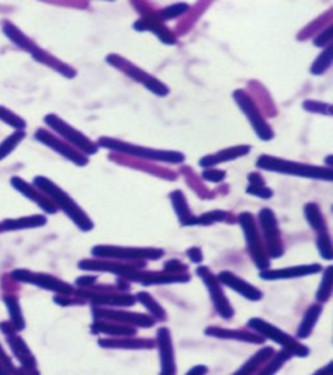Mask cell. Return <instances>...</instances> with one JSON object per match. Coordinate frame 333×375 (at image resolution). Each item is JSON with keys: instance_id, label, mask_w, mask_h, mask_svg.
<instances>
[{"instance_id": "2e32d148", "label": "cell", "mask_w": 333, "mask_h": 375, "mask_svg": "<svg viewBox=\"0 0 333 375\" xmlns=\"http://www.w3.org/2000/svg\"><path fill=\"white\" fill-rule=\"evenodd\" d=\"M217 280H220L222 283L228 285L229 288H232L234 291L237 293H241L243 297L249 299L251 301L260 300L262 299V293L258 291L255 287L250 285L249 283H246L243 279L238 278V276L234 275L229 271H223L220 273L217 276Z\"/></svg>"}, {"instance_id": "f1b7e54d", "label": "cell", "mask_w": 333, "mask_h": 375, "mask_svg": "<svg viewBox=\"0 0 333 375\" xmlns=\"http://www.w3.org/2000/svg\"><path fill=\"white\" fill-rule=\"evenodd\" d=\"M331 64H332V47H331V44L325 49L319 56H317V59H315V61L313 63V66H311V73L313 75H323L325 72H327V69L328 68L331 67Z\"/></svg>"}, {"instance_id": "836d02e7", "label": "cell", "mask_w": 333, "mask_h": 375, "mask_svg": "<svg viewBox=\"0 0 333 375\" xmlns=\"http://www.w3.org/2000/svg\"><path fill=\"white\" fill-rule=\"evenodd\" d=\"M331 291H332V267L329 266L325 271L323 280H322L320 288L317 291V300L322 301V302L328 300L331 296Z\"/></svg>"}, {"instance_id": "bcb514c9", "label": "cell", "mask_w": 333, "mask_h": 375, "mask_svg": "<svg viewBox=\"0 0 333 375\" xmlns=\"http://www.w3.org/2000/svg\"><path fill=\"white\" fill-rule=\"evenodd\" d=\"M205 373H206V367H194L192 371H190L189 374H186V375H205Z\"/></svg>"}, {"instance_id": "7dc6e473", "label": "cell", "mask_w": 333, "mask_h": 375, "mask_svg": "<svg viewBox=\"0 0 333 375\" xmlns=\"http://www.w3.org/2000/svg\"><path fill=\"white\" fill-rule=\"evenodd\" d=\"M315 375H331V365L327 367V369H325V370H320V371Z\"/></svg>"}, {"instance_id": "ba28073f", "label": "cell", "mask_w": 333, "mask_h": 375, "mask_svg": "<svg viewBox=\"0 0 333 375\" xmlns=\"http://www.w3.org/2000/svg\"><path fill=\"white\" fill-rule=\"evenodd\" d=\"M11 278L16 282L33 284V285H37L43 290H49V291L56 292V293H61V294H71L75 292L72 285L61 282L55 276L42 274V273H33L30 270H25V268L13 270L11 273Z\"/></svg>"}, {"instance_id": "681fc988", "label": "cell", "mask_w": 333, "mask_h": 375, "mask_svg": "<svg viewBox=\"0 0 333 375\" xmlns=\"http://www.w3.org/2000/svg\"><path fill=\"white\" fill-rule=\"evenodd\" d=\"M0 234H3V228H1V223H0Z\"/></svg>"}, {"instance_id": "7c38bea8", "label": "cell", "mask_w": 333, "mask_h": 375, "mask_svg": "<svg viewBox=\"0 0 333 375\" xmlns=\"http://www.w3.org/2000/svg\"><path fill=\"white\" fill-rule=\"evenodd\" d=\"M197 274L203 279V282L207 285L211 299L214 301V304L217 306V311L220 313V316L224 318L232 317L234 316V309L229 305V302L225 297L224 292L220 288L217 276L214 275L208 270L207 267H200L197 270Z\"/></svg>"}, {"instance_id": "484cf974", "label": "cell", "mask_w": 333, "mask_h": 375, "mask_svg": "<svg viewBox=\"0 0 333 375\" xmlns=\"http://www.w3.org/2000/svg\"><path fill=\"white\" fill-rule=\"evenodd\" d=\"M305 215H306V219H308V225H311L317 231V234L327 231L325 217H323V214H322V211H320V208H319L317 203H313V202L308 203L305 206Z\"/></svg>"}, {"instance_id": "8fae6325", "label": "cell", "mask_w": 333, "mask_h": 375, "mask_svg": "<svg viewBox=\"0 0 333 375\" xmlns=\"http://www.w3.org/2000/svg\"><path fill=\"white\" fill-rule=\"evenodd\" d=\"M35 140L41 142L43 145H46L52 150L56 151L61 157L71 160L72 163H75L78 167H85L89 163V158L86 155H83V153L75 150V148L68 145L67 142L60 140L56 136L47 132L46 129H42V128L38 129L35 132Z\"/></svg>"}, {"instance_id": "8992f818", "label": "cell", "mask_w": 333, "mask_h": 375, "mask_svg": "<svg viewBox=\"0 0 333 375\" xmlns=\"http://www.w3.org/2000/svg\"><path fill=\"white\" fill-rule=\"evenodd\" d=\"M234 98L237 102L238 107L242 109V112L245 114V117H248L250 124L259 138L263 141L272 140L275 136L272 128L268 125L266 119L263 117L260 109H258V106L255 105L254 100H251L249 94L240 89L234 93Z\"/></svg>"}, {"instance_id": "e575fe53", "label": "cell", "mask_w": 333, "mask_h": 375, "mask_svg": "<svg viewBox=\"0 0 333 375\" xmlns=\"http://www.w3.org/2000/svg\"><path fill=\"white\" fill-rule=\"evenodd\" d=\"M317 248L320 256L327 261H331L333 257L332 242L327 231L317 234Z\"/></svg>"}, {"instance_id": "7a4b0ae2", "label": "cell", "mask_w": 333, "mask_h": 375, "mask_svg": "<svg viewBox=\"0 0 333 375\" xmlns=\"http://www.w3.org/2000/svg\"><path fill=\"white\" fill-rule=\"evenodd\" d=\"M1 30H3V33L8 38L9 41L12 42L13 44H16L17 47H20L21 50L30 54L32 58L34 60H37L38 63L49 66L52 69L58 71L60 75L66 76L68 78H73L75 77V71L73 68L69 67L66 63L60 61L58 59L49 55L46 51L42 50L41 47L35 42L32 41L18 26L12 24L8 20H4L1 23Z\"/></svg>"}, {"instance_id": "b9f144b4", "label": "cell", "mask_w": 333, "mask_h": 375, "mask_svg": "<svg viewBox=\"0 0 333 375\" xmlns=\"http://www.w3.org/2000/svg\"><path fill=\"white\" fill-rule=\"evenodd\" d=\"M332 25L328 26V29L325 30L323 33L320 34L319 37H317V40L314 41V44L317 47H325V46H329L331 41H332Z\"/></svg>"}, {"instance_id": "4fadbf2b", "label": "cell", "mask_w": 333, "mask_h": 375, "mask_svg": "<svg viewBox=\"0 0 333 375\" xmlns=\"http://www.w3.org/2000/svg\"><path fill=\"white\" fill-rule=\"evenodd\" d=\"M11 185L16 189L17 192L25 196L26 198L35 202L44 213L55 214L58 211V208L51 202L49 197H46L41 191H38L32 184L26 183L25 180H23L21 177L13 176L11 179Z\"/></svg>"}, {"instance_id": "603a6c76", "label": "cell", "mask_w": 333, "mask_h": 375, "mask_svg": "<svg viewBox=\"0 0 333 375\" xmlns=\"http://www.w3.org/2000/svg\"><path fill=\"white\" fill-rule=\"evenodd\" d=\"M169 198H171L172 206L175 208L176 215L178 217L180 223L183 225H192L195 217L193 215L183 193L181 191H174L169 194Z\"/></svg>"}, {"instance_id": "f35d334b", "label": "cell", "mask_w": 333, "mask_h": 375, "mask_svg": "<svg viewBox=\"0 0 333 375\" xmlns=\"http://www.w3.org/2000/svg\"><path fill=\"white\" fill-rule=\"evenodd\" d=\"M291 356V352H288V350H284L281 353H279V356H276L275 361L274 364H270V367H267L263 373L259 375H272L275 373L276 370L280 367V365L283 364L284 361L289 359Z\"/></svg>"}, {"instance_id": "f546056e", "label": "cell", "mask_w": 333, "mask_h": 375, "mask_svg": "<svg viewBox=\"0 0 333 375\" xmlns=\"http://www.w3.org/2000/svg\"><path fill=\"white\" fill-rule=\"evenodd\" d=\"M320 311H322V308L319 305H314V306L308 309L306 317H305V319L301 323L300 330H298V336H301V338H306L308 336L310 331H311V328L315 325Z\"/></svg>"}, {"instance_id": "f6af8a7d", "label": "cell", "mask_w": 333, "mask_h": 375, "mask_svg": "<svg viewBox=\"0 0 333 375\" xmlns=\"http://www.w3.org/2000/svg\"><path fill=\"white\" fill-rule=\"evenodd\" d=\"M188 256L195 263L202 261V253H200V250L198 248H192V249L188 250Z\"/></svg>"}, {"instance_id": "1f68e13d", "label": "cell", "mask_w": 333, "mask_h": 375, "mask_svg": "<svg viewBox=\"0 0 333 375\" xmlns=\"http://www.w3.org/2000/svg\"><path fill=\"white\" fill-rule=\"evenodd\" d=\"M226 217H228V214L225 211L214 210V211L206 213L200 217L194 218L192 225H210L212 223H217V222H223L224 219H226Z\"/></svg>"}, {"instance_id": "4dcf8cb0", "label": "cell", "mask_w": 333, "mask_h": 375, "mask_svg": "<svg viewBox=\"0 0 333 375\" xmlns=\"http://www.w3.org/2000/svg\"><path fill=\"white\" fill-rule=\"evenodd\" d=\"M274 350L271 348H265L263 350L258 352L253 359H250L249 362L242 367L241 370H238L234 375H249L255 370V367H258V364L266 361L268 357H271Z\"/></svg>"}, {"instance_id": "9c48e42d", "label": "cell", "mask_w": 333, "mask_h": 375, "mask_svg": "<svg viewBox=\"0 0 333 375\" xmlns=\"http://www.w3.org/2000/svg\"><path fill=\"white\" fill-rule=\"evenodd\" d=\"M259 225L266 239V246L272 258L280 257L284 253L283 242L277 227V219L271 208H262L259 211Z\"/></svg>"}, {"instance_id": "7402d4cb", "label": "cell", "mask_w": 333, "mask_h": 375, "mask_svg": "<svg viewBox=\"0 0 333 375\" xmlns=\"http://www.w3.org/2000/svg\"><path fill=\"white\" fill-rule=\"evenodd\" d=\"M107 63H109V66H114L117 69L123 71L125 75L129 76L131 78H133V80L138 81V83H145L146 78L150 76L147 72L142 71L141 68L135 67L131 61L120 58L117 55H109V58H107Z\"/></svg>"}, {"instance_id": "4316f807", "label": "cell", "mask_w": 333, "mask_h": 375, "mask_svg": "<svg viewBox=\"0 0 333 375\" xmlns=\"http://www.w3.org/2000/svg\"><path fill=\"white\" fill-rule=\"evenodd\" d=\"M25 132H13L9 134L6 140L0 142V160L7 158L12 151L16 149L17 146L21 143V141L25 138Z\"/></svg>"}, {"instance_id": "d6986e66", "label": "cell", "mask_w": 333, "mask_h": 375, "mask_svg": "<svg viewBox=\"0 0 333 375\" xmlns=\"http://www.w3.org/2000/svg\"><path fill=\"white\" fill-rule=\"evenodd\" d=\"M133 28L137 32L150 30L152 33L157 34L163 43L175 44V35L171 33L169 29H166V26L163 25V23L159 18H154V17L141 18V20L134 23Z\"/></svg>"}, {"instance_id": "ffe728a7", "label": "cell", "mask_w": 333, "mask_h": 375, "mask_svg": "<svg viewBox=\"0 0 333 375\" xmlns=\"http://www.w3.org/2000/svg\"><path fill=\"white\" fill-rule=\"evenodd\" d=\"M1 223L3 232L11 231H21L43 227L47 223V218L43 215H30V217L16 218V219H4Z\"/></svg>"}, {"instance_id": "8d00e7d4", "label": "cell", "mask_w": 333, "mask_h": 375, "mask_svg": "<svg viewBox=\"0 0 333 375\" xmlns=\"http://www.w3.org/2000/svg\"><path fill=\"white\" fill-rule=\"evenodd\" d=\"M143 86L147 88L151 93H154L155 95H159V97H166V95L169 94L168 86L162 83L160 80H158L157 77H154V76H149L146 78V81L143 83Z\"/></svg>"}, {"instance_id": "cb8c5ba5", "label": "cell", "mask_w": 333, "mask_h": 375, "mask_svg": "<svg viewBox=\"0 0 333 375\" xmlns=\"http://www.w3.org/2000/svg\"><path fill=\"white\" fill-rule=\"evenodd\" d=\"M4 301V305L8 309L9 318H11V325L15 327L17 333L23 331L25 328V319L23 316V310L20 306V302L16 296H12V294H7L3 297Z\"/></svg>"}, {"instance_id": "e0dca14e", "label": "cell", "mask_w": 333, "mask_h": 375, "mask_svg": "<svg viewBox=\"0 0 333 375\" xmlns=\"http://www.w3.org/2000/svg\"><path fill=\"white\" fill-rule=\"evenodd\" d=\"M251 148L249 145H240V146H234L231 149H224V150L215 153L212 155H206L200 160V166L203 168H210V167L217 166L224 162L234 160V159L241 158L249 154Z\"/></svg>"}, {"instance_id": "c3c4849f", "label": "cell", "mask_w": 333, "mask_h": 375, "mask_svg": "<svg viewBox=\"0 0 333 375\" xmlns=\"http://www.w3.org/2000/svg\"><path fill=\"white\" fill-rule=\"evenodd\" d=\"M0 375H12L1 362H0Z\"/></svg>"}, {"instance_id": "44dd1931", "label": "cell", "mask_w": 333, "mask_h": 375, "mask_svg": "<svg viewBox=\"0 0 333 375\" xmlns=\"http://www.w3.org/2000/svg\"><path fill=\"white\" fill-rule=\"evenodd\" d=\"M159 345L162 352V375H175V362H174V352L169 339V333L166 328L159 330Z\"/></svg>"}, {"instance_id": "60d3db41", "label": "cell", "mask_w": 333, "mask_h": 375, "mask_svg": "<svg viewBox=\"0 0 333 375\" xmlns=\"http://www.w3.org/2000/svg\"><path fill=\"white\" fill-rule=\"evenodd\" d=\"M0 362L4 365V367L8 370L11 374H20V370L13 367V362H12V359H9V356L7 355V353H6V350H3L1 344H0Z\"/></svg>"}, {"instance_id": "ab89813d", "label": "cell", "mask_w": 333, "mask_h": 375, "mask_svg": "<svg viewBox=\"0 0 333 375\" xmlns=\"http://www.w3.org/2000/svg\"><path fill=\"white\" fill-rule=\"evenodd\" d=\"M225 176H226V172L223 169H217V168H208L202 172V177L210 183H220L224 180Z\"/></svg>"}, {"instance_id": "74e56055", "label": "cell", "mask_w": 333, "mask_h": 375, "mask_svg": "<svg viewBox=\"0 0 333 375\" xmlns=\"http://www.w3.org/2000/svg\"><path fill=\"white\" fill-rule=\"evenodd\" d=\"M137 299L141 301L142 304H143L146 308L149 309L152 314H155L158 318L164 317V311H163V309L159 306L158 304L154 301V299L151 297L149 293L141 292V293L137 294Z\"/></svg>"}, {"instance_id": "6da1fadb", "label": "cell", "mask_w": 333, "mask_h": 375, "mask_svg": "<svg viewBox=\"0 0 333 375\" xmlns=\"http://www.w3.org/2000/svg\"><path fill=\"white\" fill-rule=\"evenodd\" d=\"M33 185L46 197H49L56 208L64 211L81 231L92 230L94 223L90 220V218L87 217V214L75 203V201L67 192H64L56 184L51 181L50 179L44 176H35Z\"/></svg>"}, {"instance_id": "5bb4252c", "label": "cell", "mask_w": 333, "mask_h": 375, "mask_svg": "<svg viewBox=\"0 0 333 375\" xmlns=\"http://www.w3.org/2000/svg\"><path fill=\"white\" fill-rule=\"evenodd\" d=\"M7 343H8L9 348L12 350V353L15 355V357L18 359V362L21 364L23 369L25 370L28 375L38 374V371L35 373V367H37V361L34 359L33 353L29 350V347L26 345L25 340L18 336L16 333H12L6 336Z\"/></svg>"}, {"instance_id": "5b68a950", "label": "cell", "mask_w": 333, "mask_h": 375, "mask_svg": "<svg viewBox=\"0 0 333 375\" xmlns=\"http://www.w3.org/2000/svg\"><path fill=\"white\" fill-rule=\"evenodd\" d=\"M44 123L50 126L54 132L61 136L63 140L67 141L68 145L75 146V150L83 153V155H94L98 153L99 146L89 140L85 134L75 129L72 125L68 124L63 119H60L55 114H49L44 117Z\"/></svg>"}, {"instance_id": "83f0119b", "label": "cell", "mask_w": 333, "mask_h": 375, "mask_svg": "<svg viewBox=\"0 0 333 375\" xmlns=\"http://www.w3.org/2000/svg\"><path fill=\"white\" fill-rule=\"evenodd\" d=\"M0 121H3L4 124L9 125L16 132H21L26 128L25 120L23 117H18L15 112H12L11 109L4 107V106H0Z\"/></svg>"}, {"instance_id": "d6a6232c", "label": "cell", "mask_w": 333, "mask_h": 375, "mask_svg": "<svg viewBox=\"0 0 333 375\" xmlns=\"http://www.w3.org/2000/svg\"><path fill=\"white\" fill-rule=\"evenodd\" d=\"M188 11H189V6L186 3H177V4H172V6L166 7V8L162 9L158 13V18L163 23L166 20L181 16Z\"/></svg>"}, {"instance_id": "ac0fdd59", "label": "cell", "mask_w": 333, "mask_h": 375, "mask_svg": "<svg viewBox=\"0 0 333 375\" xmlns=\"http://www.w3.org/2000/svg\"><path fill=\"white\" fill-rule=\"evenodd\" d=\"M322 271L320 265H305V266H294L283 268V270H274V271H263L260 274L262 279L266 280H276V279H291L298 276L311 275Z\"/></svg>"}, {"instance_id": "d590c367", "label": "cell", "mask_w": 333, "mask_h": 375, "mask_svg": "<svg viewBox=\"0 0 333 375\" xmlns=\"http://www.w3.org/2000/svg\"><path fill=\"white\" fill-rule=\"evenodd\" d=\"M303 109L313 112V114H322L327 117H332V106L328 103H322L317 100H305L303 102Z\"/></svg>"}, {"instance_id": "277c9868", "label": "cell", "mask_w": 333, "mask_h": 375, "mask_svg": "<svg viewBox=\"0 0 333 375\" xmlns=\"http://www.w3.org/2000/svg\"><path fill=\"white\" fill-rule=\"evenodd\" d=\"M98 146L106 148L109 150L123 153L126 155H132L135 158L146 159V160H154V162H164V163H174L178 165L185 160V155L183 153L171 150H157L150 148H143L140 145H133L129 142L120 141L109 137H100L98 140Z\"/></svg>"}, {"instance_id": "ee69618b", "label": "cell", "mask_w": 333, "mask_h": 375, "mask_svg": "<svg viewBox=\"0 0 333 375\" xmlns=\"http://www.w3.org/2000/svg\"><path fill=\"white\" fill-rule=\"evenodd\" d=\"M95 280H97L95 276H83V278L77 279V284L81 287H89V285L95 283Z\"/></svg>"}, {"instance_id": "30bf717a", "label": "cell", "mask_w": 333, "mask_h": 375, "mask_svg": "<svg viewBox=\"0 0 333 375\" xmlns=\"http://www.w3.org/2000/svg\"><path fill=\"white\" fill-rule=\"evenodd\" d=\"M92 256L119 259H158L163 257V250L146 249V248H121L99 245L92 248Z\"/></svg>"}, {"instance_id": "9a60e30c", "label": "cell", "mask_w": 333, "mask_h": 375, "mask_svg": "<svg viewBox=\"0 0 333 375\" xmlns=\"http://www.w3.org/2000/svg\"><path fill=\"white\" fill-rule=\"evenodd\" d=\"M249 325L254 328H257L260 333H265L268 338L274 339L275 342L280 343L283 345H286L291 348L293 353H297L298 356H306L308 350L305 347H301L298 343L294 342L291 338H289L286 333H284L283 331L277 330L274 326H270L265 321L262 319H251L249 322Z\"/></svg>"}, {"instance_id": "3957f363", "label": "cell", "mask_w": 333, "mask_h": 375, "mask_svg": "<svg viewBox=\"0 0 333 375\" xmlns=\"http://www.w3.org/2000/svg\"><path fill=\"white\" fill-rule=\"evenodd\" d=\"M257 167L259 169L279 172L284 175L298 176L306 179H315V180H325L332 181V168L328 167L310 166L298 162H291L285 159L276 158L271 155H262L257 160Z\"/></svg>"}, {"instance_id": "52a82bcc", "label": "cell", "mask_w": 333, "mask_h": 375, "mask_svg": "<svg viewBox=\"0 0 333 375\" xmlns=\"http://www.w3.org/2000/svg\"><path fill=\"white\" fill-rule=\"evenodd\" d=\"M238 223L241 225L242 230H243L250 256L254 261V263L258 266L259 270H266L267 267L270 266V262L267 258L265 245L260 242L258 228H257L253 214L242 213L238 217Z\"/></svg>"}, {"instance_id": "d4e9b609", "label": "cell", "mask_w": 333, "mask_h": 375, "mask_svg": "<svg viewBox=\"0 0 333 375\" xmlns=\"http://www.w3.org/2000/svg\"><path fill=\"white\" fill-rule=\"evenodd\" d=\"M248 180H249V186L246 189V193L248 194H251V196H255V197H259V198H263V200H268L274 196V192L272 189H270L267 186L263 177L259 175V174H250L248 176Z\"/></svg>"}, {"instance_id": "7bdbcfd3", "label": "cell", "mask_w": 333, "mask_h": 375, "mask_svg": "<svg viewBox=\"0 0 333 375\" xmlns=\"http://www.w3.org/2000/svg\"><path fill=\"white\" fill-rule=\"evenodd\" d=\"M0 331L4 333L6 336L17 333L16 330H15V327L11 325V322H0Z\"/></svg>"}]
</instances>
